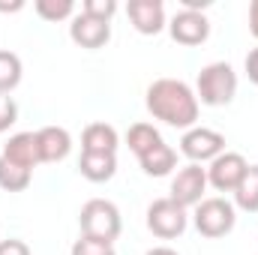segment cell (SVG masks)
Returning <instances> with one entry per match:
<instances>
[{
    "instance_id": "obj_1",
    "label": "cell",
    "mask_w": 258,
    "mask_h": 255,
    "mask_svg": "<svg viewBox=\"0 0 258 255\" xmlns=\"http://www.w3.org/2000/svg\"><path fill=\"white\" fill-rule=\"evenodd\" d=\"M147 111L174 129H192L198 120V96L180 78H156L147 87Z\"/></svg>"
},
{
    "instance_id": "obj_2",
    "label": "cell",
    "mask_w": 258,
    "mask_h": 255,
    "mask_svg": "<svg viewBox=\"0 0 258 255\" xmlns=\"http://www.w3.org/2000/svg\"><path fill=\"white\" fill-rule=\"evenodd\" d=\"M234 93H237V72L225 60L207 63L195 78V96L201 105H210V108L228 105L234 99Z\"/></svg>"
},
{
    "instance_id": "obj_3",
    "label": "cell",
    "mask_w": 258,
    "mask_h": 255,
    "mask_svg": "<svg viewBox=\"0 0 258 255\" xmlns=\"http://www.w3.org/2000/svg\"><path fill=\"white\" fill-rule=\"evenodd\" d=\"M78 225H81L84 237L114 243L120 237L123 219H120V210H117L114 201H108V198H90L81 207V213H78Z\"/></svg>"
},
{
    "instance_id": "obj_4",
    "label": "cell",
    "mask_w": 258,
    "mask_h": 255,
    "mask_svg": "<svg viewBox=\"0 0 258 255\" xmlns=\"http://www.w3.org/2000/svg\"><path fill=\"white\" fill-rule=\"evenodd\" d=\"M192 222L198 228L201 237H225L234 231V222H237V207L228 201V198H204L201 204H195V213H192Z\"/></svg>"
},
{
    "instance_id": "obj_5",
    "label": "cell",
    "mask_w": 258,
    "mask_h": 255,
    "mask_svg": "<svg viewBox=\"0 0 258 255\" xmlns=\"http://www.w3.org/2000/svg\"><path fill=\"white\" fill-rule=\"evenodd\" d=\"M189 225V216H186V207H180L177 201L171 198H156L150 201L147 207V228L162 237V240H171V237H180Z\"/></svg>"
},
{
    "instance_id": "obj_6",
    "label": "cell",
    "mask_w": 258,
    "mask_h": 255,
    "mask_svg": "<svg viewBox=\"0 0 258 255\" xmlns=\"http://www.w3.org/2000/svg\"><path fill=\"white\" fill-rule=\"evenodd\" d=\"M180 153L195 165H210L219 153H225V135L207 126H192L180 138Z\"/></svg>"
},
{
    "instance_id": "obj_7",
    "label": "cell",
    "mask_w": 258,
    "mask_h": 255,
    "mask_svg": "<svg viewBox=\"0 0 258 255\" xmlns=\"http://www.w3.org/2000/svg\"><path fill=\"white\" fill-rule=\"evenodd\" d=\"M246 168H249V162L243 159V153L225 150L207 165V186H213L216 192H234L240 186Z\"/></svg>"
},
{
    "instance_id": "obj_8",
    "label": "cell",
    "mask_w": 258,
    "mask_h": 255,
    "mask_svg": "<svg viewBox=\"0 0 258 255\" xmlns=\"http://www.w3.org/2000/svg\"><path fill=\"white\" fill-rule=\"evenodd\" d=\"M204 192H207V168L189 162V165L177 168V174L171 177V195L168 198L189 210V207L204 201Z\"/></svg>"
},
{
    "instance_id": "obj_9",
    "label": "cell",
    "mask_w": 258,
    "mask_h": 255,
    "mask_svg": "<svg viewBox=\"0 0 258 255\" xmlns=\"http://www.w3.org/2000/svg\"><path fill=\"white\" fill-rule=\"evenodd\" d=\"M168 33H171V39L180 42V45H201V42H207V36H210V21H207L204 12L180 9V12H174V18H171V24H168Z\"/></svg>"
},
{
    "instance_id": "obj_10",
    "label": "cell",
    "mask_w": 258,
    "mask_h": 255,
    "mask_svg": "<svg viewBox=\"0 0 258 255\" xmlns=\"http://www.w3.org/2000/svg\"><path fill=\"white\" fill-rule=\"evenodd\" d=\"M69 39L81 48H102L108 39H111V21H99V18H90L84 12L72 15V24H69Z\"/></svg>"
},
{
    "instance_id": "obj_11",
    "label": "cell",
    "mask_w": 258,
    "mask_h": 255,
    "mask_svg": "<svg viewBox=\"0 0 258 255\" xmlns=\"http://www.w3.org/2000/svg\"><path fill=\"white\" fill-rule=\"evenodd\" d=\"M126 15L141 36H156L165 27V6H162V0H129Z\"/></svg>"
},
{
    "instance_id": "obj_12",
    "label": "cell",
    "mask_w": 258,
    "mask_h": 255,
    "mask_svg": "<svg viewBox=\"0 0 258 255\" xmlns=\"http://www.w3.org/2000/svg\"><path fill=\"white\" fill-rule=\"evenodd\" d=\"M6 162L18 165V168H27L33 171L39 165V144H36V132H15L6 144H3V153H0Z\"/></svg>"
},
{
    "instance_id": "obj_13",
    "label": "cell",
    "mask_w": 258,
    "mask_h": 255,
    "mask_svg": "<svg viewBox=\"0 0 258 255\" xmlns=\"http://www.w3.org/2000/svg\"><path fill=\"white\" fill-rule=\"evenodd\" d=\"M36 144H39V162H60L72 150V135L63 126H42L36 129Z\"/></svg>"
},
{
    "instance_id": "obj_14",
    "label": "cell",
    "mask_w": 258,
    "mask_h": 255,
    "mask_svg": "<svg viewBox=\"0 0 258 255\" xmlns=\"http://www.w3.org/2000/svg\"><path fill=\"white\" fill-rule=\"evenodd\" d=\"M117 141L111 123H87L81 132V153H117Z\"/></svg>"
},
{
    "instance_id": "obj_15",
    "label": "cell",
    "mask_w": 258,
    "mask_h": 255,
    "mask_svg": "<svg viewBox=\"0 0 258 255\" xmlns=\"http://www.w3.org/2000/svg\"><path fill=\"white\" fill-rule=\"evenodd\" d=\"M138 162H141V171H144L147 177H165V174H171L174 165H177V150H174L171 144L159 141L156 147H150L147 153H141Z\"/></svg>"
},
{
    "instance_id": "obj_16",
    "label": "cell",
    "mask_w": 258,
    "mask_h": 255,
    "mask_svg": "<svg viewBox=\"0 0 258 255\" xmlns=\"http://www.w3.org/2000/svg\"><path fill=\"white\" fill-rule=\"evenodd\" d=\"M78 171L90 183H105L117 174V156L114 153H81Z\"/></svg>"
},
{
    "instance_id": "obj_17",
    "label": "cell",
    "mask_w": 258,
    "mask_h": 255,
    "mask_svg": "<svg viewBox=\"0 0 258 255\" xmlns=\"http://www.w3.org/2000/svg\"><path fill=\"white\" fill-rule=\"evenodd\" d=\"M234 207L246 210V213H258V165H249L240 186L234 189Z\"/></svg>"
},
{
    "instance_id": "obj_18",
    "label": "cell",
    "mask_w": 258,
    "mask_h": 255,
    "mask_svg": "<svg viewBox=\"0 0 258 255\" xmlns=\"http://www.w3.org/2000/svg\"><path fill=\"white\" fill-rule=\"evenodd\" d=\"M159 141H162V135H159V129L153 126V123H132L129 132H126V144L135 156L147 153V150L156 147Z\"/></svg>"
},
{
    "instance_id": "obj_19",
    "label": "cell",
    "mask_w": 258,
    "mask_h": 255,
    "mask_svg": "<svg viewBox=\"0 0 258 255\" xmlns=\"http://www.w3.org/2000/svg\"><path fill=\"white\" fill-rule=\"evenodd\" d=\"M21 57L15 51L0 48V93H12L21 84Z\"/></svg>"
},
{
    "instance_id": "obj_20",
    "label": "cell",
    "mask_w": 258,
    "mask_h": 255,
    "mask_svg": "<svg viewBox=\"0 0 258 255\" xmlns=\"http://www.w3.org/2000/svg\"><path fill=\"white\" fill-rule=\"evenodd\" d=\"M30 177H33V171L18 168V165L6 162V159L0 156V189H6V192H24L27 186H30Z\"/></svg>"
},
{
    "instance_id": "obj_21",
    "label": "cell",
    "mask_w": 258,
    "mask_h": 255,
    "mask_svg": "<svg viewBox=\"0 0 258 255\" xmlns=\"http://www.w3.org/2000/svg\"><path fill=\"white\" fill-rule=\"evenodd\" d=\"M33 9L45 21H63V18H69L75 12V3L72 0H36Z\"/></svg>"
},
{
    "instance_id": "obj_22",
    "label": "cell",
    "mask_w": 258,
    "mask_h": 255,
    "mask_svg": "<svg viewBox=\"0 0 258 255\" xmlns=\"http://www.w3.org/2000/svg\"><path fill=\"white\" fill-rule=\"evenodd\" d=\"M69 255H117L114 252V243H105V240H93V237H78L72 243Z\"/></svg>"
},
{
    "instance_id": "obj_23",
    "label": "cell",
    "mask_w": 258,
    "mask_h": 255,
    "mask_svg": "<svg viewBox=\"0 0 258 255\" xmlns=\"http://www.w3.org/2000/svg\"><path fill=\"white\" fill-rule=\"evenodd\" d=\"M81 12L90 15V18H99V21H111L114 12H117V3L114 0H84Z\"/></svg>"
},
{
    "instance_id": "obj_24",
    "label": "cell",
    "mask_w": 258,
    "mask_h": 255,
    "mask_svg": "<svg viewBox=\"0 0 258 255\" xmlns=\"http://www.w3.org/2000/svg\"><path fill=\"white\" fill-rule=\"evenodd\" d=\"M15 120H18V105H15V99H12L9 93H0V132H6Z\"/></svg>"
},
{
    "instance_id": "obj_25",
    "label": "cell",
    "mask_w": 258,
    "mask_h": 255,
    "mask_svg": "<svg viewBox=\"0 0 258 255\" xmlns=\"http://www.w3.org/2000/svg\"><path fill=\"white\" fill-rule=\"evenodd\" d=\"M0 255H33L30 246L18 237H9V240H0Z\"/></svg>"
},
{
    "instance_id": "obj_26",
    "label": "cell",
    "mask_w": 258,
    "mask_h": 255,
    "mask_svg": "<svg viewBox=\"0 0 258 255\" xmlns=\"http://www.w3.org/2000/svg\"><path fill=\"white\" fill-rule=\"evenodd\" d=\"M246 75H249V81L258 87V48H252L246 54Z\"/></svg>"
},
{
    "instance_id": "obj_27",
    "label": "cell",
    "mask_w": 258,
    "mask_h": 255,
    "mask_svg": "<svg viewBox=\"0 0 258 255\" xmlns=\"http://www.w3.org/2000/svg\"><path fill=\"white\" fill-rule=\"evenodd\" d=\"M249 33L258 39V0L249 3Z\"/></svg>"
},
{
    "instance_id": "obj_28",
    "label": "cell",
    "mask_w": 258,
    "mask_h": 255,
    "mask_svg": "<svg viewBox=\"0 0 258 255\" xmlns=\"http://www.w3.org/2000/svg\"><path fill=\"white\" fill-rule=\"evenodd\" d=\"M144 255H177L171 246H153V249H147Z\"/></svg>"
},
{
    "instance_id": "obj_29",
    "label": "cell",
    "mask_w": 258,
    "mask_h": 255,
    "mask_svg": "<svg viewBox=\"0 0 258 255\" xmlns=\"http://www.w3.org/2000/svg\"><path fill=\"white\" fill-rule=\"evenodd\" d=\"M18 9H24L21 0H15V3H0V12H18Z\"/></svg>"
}]
</instances>
